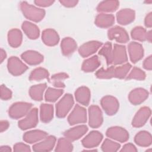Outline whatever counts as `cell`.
<instances>
[{"mask_svg": "<svg viewBox=\"0 0 152 152\" xmlns=\"http://www.w3.org/2000/svg\"><path fill=\"white\" fill-rule=\"evenodd\" d=\"M20 9L26 18L36 23L42 21L46 14L43 9L30 5L26 1L20 3Z\"/></svg>", "mask_w": 152, "mask_h": 152, "instance_id": "6da1fadb", "label": "cell"}, {"mask_svg": "<svg viewBox=\"0 0 152 152\" xmlns=\"http://www.w3.org/2000/svg\"><path fill=\"white\" fill-rule=\"evenodd\" d=\"M74 103L73 97L70 94H65L56 104V115L59 118H65Z\"/></svg>", "mask_w": 152, "mask_h": 152, "instance_id": "7a4b0ae2", "label": "cell"}, {"mask_svg": "<svg viewBox=\"0 0 152 152\" xmlns=\"http://www.w3.org/2000/svg\"><path fill=\"white\" fill-rule=\"evenodd\" d=\"M32 104L27 102H16L13 103L8 110V115L12 119H18L26 116L31 109Z\"/></svg>", "mask_w": 152, "mask_h": 152, "instance_id": "3957f363", "label": "cell"}, {"mask_svg": "<svg viewBox=\"0 0 152 152\" xmlns=\"http://www.w3.org/2000/svg\"><path fill=\"white\" fill-rule=\"evenodd\" d=\"M38 109L36 107L31 109L26 116L18 122L19 128L22 130H27L34 128L38 124Z\"/></svg>", "mask_w": 152, "mask_h": 152, "instance_id": "277c9868", "label": "cell"}, {"mask_svg": "<svg viewBox=\"0 0 152 152\" xmlns=\"http://www.w3.org/2000/svg\"><path fill=\"white\" fill-rule=\"evenodd\" d=\"M87 121L86 109L76 104L71 113L68 116V122L70 125H74L78 124L85 123Z\"/></svg>", "mask_w": 152, "mask_h": 152, "instance_id": "5b68a950", "label": "cell"}, {"mask_svg": "<svg viewBox=\"0 0 152 152\" xmlns=\"http://www.w3.org/2000/svg\"><path fill=\"white\" fill-rule=\"evenodd\" d=\"M100 104L107 115L112 116L117 113L119 103L116 98L112 96H105L100 100Z\"/></svg>", "mask_w": 152, "mask_h": 152, "instance_id": "8992f818", "label": "cell"}, {"mask_svg": "<svg viewBox=\"0 0 152 152\" xmlns=\"http://www.w3.org/2000/svg\"><path fill=\"white\" fill-rule=\"evenodd\" d=\"M103 121V114L98 106L91 105L88 108V125L91 128L100 127Z\"/></svg>", "mask_w": 152, "mask_h": 152, "instance_id": "52a82bcc", "label": "cell"}, {"mask_svg": "<svg viewBox=\"0 0 152 152\" xmlns=\"http://www.w3.org/2000/svg\"><path fill=\"white\" fill-rule=\"evenodd\" d=\"M7 68L9 72L14 76L23 74L28 69V66L16 56H11L8 59Z\"/></svg>", "mask_w": 152, "mask_h": 152, "instance_id": "ba28073f", "label": "cell"}, {"mask_svg": "<svg viewBox=\"0 0 152 152\" xmlns=\"http://www.w3.org/2000/svg\"><path fill=\"white\" fill-rule=\"evenodd\" d=\"M107 36L110 40H115L118 43H127L129 37L127 31L122 27L116 26L107 31Z\"/></svg>", "mask_w": 152, "mask_h": 152, "instance_id": "9c48e42d", "label": "cell"}, {"mask_svg": "<svg viewBox=\"0 0 152 152\" xmlns=\"http://www.w3.org/2000/svg\"><path fill=\"white\" fill-rule=\"evenodd\" d=\"M106 135L107 137L121 142L127 141L129 137L128 132L120 126H112L108 128Z\"/></svg>", "mask_w": 152, "mask_h": 152, "instance_id": "30bf717a", "label": "cell"}, {"mask_svg": "<svg viewBox=\"0 0 152 152\" xmlns=\"http://www.w3.org/2000/svg\"><path fill=\"white\" fill-rule=\"evenodd\" d=\"M128 61L125 46L119 44H114L112 50V65H121Z\"/></svg>", "mask_w": 152, "mask_h": 152, "instance_id": "8fae6325", "label": "cell"}, {"mask_svg": "<svg viewBox=\"0 0 152 152\" xmlns=\"http://www.w3.org/2000/svg\"><path fill=\"white\" fill-rule=\"evenodd\" d=\"M151 115V109L147 106L141 107L135 113L132 121V125L140 128L145 125Z\"/></svg>", "mask_w": 152, "mask_h": 152, "instance_id": "7c38bea8", "label": "cell"}, {"mask_svg": "<svg viewBox=\"0 0 152 152\" xmlns=\"http://www.w3.org/2000/svg\"><path fill=\"white\" fill-rule=\"evenodd\" d=\"M103 138V136L100 132L92 131L82 140L81 142L85 148H92L98 146Z\"/></svg>", "mask_w": 152, "mask_h": 152, "instance_id": "4fadbf2b", "label": "cell"}, {"mask_svg": "<svg viewBox=\"0 0 152 152\" xmlns=\"http://www.w3.org/2000/svg\"><path fill=\"white\" fill-rule=\"evenodd\" d=\"M102 45V43L99 41L92 40L87 42L78 48L79 54L83 58L88 57L96 52Z\"/></svg>", "mask_w": 152, "mask_h": 152, "instance_id": "5bb4252c", "label": "cell"}, {"mask_svg": "<svg viewBox=\"0 0 152 152\" xmlns=\"http://www.w3.org/2000/svg\"><path fill=\"white\" fill-rule=\"evenodd\" d=\"M128 50L131 61L136 63L141 60L144 56V49L142 46L137 42H130L128 46Z\"/></svg>", "mask_w": 152, "mask_h": 152, "instance_id": "9a60e30c", "label": "cell"}, {"mask_svg": "<svg viewBox=\"0 0 152 152\" xmlns=\"http://www.w3.org/2000/svg\"><path fill=\"white\" fill-rule=\"evenodd\" d=\"M56 139L53 135L47 136L43 140L36 142L33 145L34 151H50L53 148Z\"/></svg>", "mask_w": 152, "mask_h": 152, "instance_id": "2e32d148", "label": "cell"}, {"mask_svg": "<svg viewBox=\"0 0 152 152\" xmlns=\"http://www.w3.org/2000/svg\"><path fill=\"white\" fill-rule=\"evenodd\" d=\"M147 90L143 88H136L132 90L128 95L129 102L134 105H138L144 102L148 97Z\"/></svg>", "mask_w": 152, "mask_h": 152, "instance_id": "e0dca14e", "label": "cell"}, {"mask_svg": "<svg viewBox=\"0 0 152 152\" xmlns=\"http://www.w3.org/2000/svg\"><path fill=\"white\" fill-rule=\"evenodd\" d=\"M88 131V128L85 125H81L74 126L64 133V135L65 138L70 140L71 141H74L80 139Z\"/></svg>", "mask_w": 152, "mask_h": 152, "instance_id": "ac0fdd59", "label": "cell"}, {"mask_svg": "<svg viewBox=\"0 0 152 152\" xmlns=\"http://www.w3.org/2000/svg\"><path fill=\"white\" fill-rule=\"evenodd\" d=\"M135 12L130 8H124L116 13L118 23L121 25H128L131 23L135 19Z\"/></svg>", "mask_w": 152, "mask_h": 152, "instance_id": "d6986e66", "label": "cell"}, {"mask_svg": "<svg viewBox=\"0 0 152 152\" xmlns=\"http://www.w3.org/2000/svg\"><path fill=\"white\" fill-rule=\"evenodd\" d=\"M22 59L30 65H36L43 61V56L39 52L34 50H27L21 55Z\"/></svg>", "mask_w": 152, "mask_h": 152, "instance_id": "ffe728a7", "label": "cell"}, {"mask_svg": "<svg viewBox=\"0 0 152 152\" xmlns=\"http://www.w3.org/2000/svg\"><path fill=\"white\" fill-rule=\"evenodd\" d=\"M47 136L48 133L46 132L45 131L39 129H35L29 131L24 133L23 138L25 142L29 144H33L43 140Z\"/></svg>", "mask_w": 152, "mask_h": 152, "instance_id": "44dd1931", "label": "cell"}, {"mask_svg": "<svg viewBox=\"0 0 152 152\" xmlns=\"http://www.w3.org/2000/svg\"><path fill=\"white\" fill-rule=\"evenodd\" d=\"M42 39L46 45L53 46L58 43L59 41V36L55 30L47 28L43 31L42 34Z\"/></svg>", "mask_w": 152, "mask_h": 152, "instance_id": "7402d4cb", "label": "cell"}, {"mask_svg": "<svg viewBox=\"0 0 152 152\" xmlns=\"http://www.w3.org/2000/svg\"><path fill=\"white\" fill-rule=\"evenodd\" d=\"M95 24L100 28H109L115 23V17L112 14L100 13L95 19Z\"/></svg>", "mask_w": 152, "mask_h": 152, "instance_id": "603a6c76", "label": "cell"}, {"mask_svg": "<svg viewBox=\"0 0 152 152\" xmlns=\"http://www.w3.org/2000/svg\"><path fill=\"white\" fill-rule=\"evenodd\" d=\"M91 93L89 88L85 86H81L75 91V98L76 100L84 106L89 104Z\"/></svg>", "mask_w": 152, "mask_h": 152, "instance_id": "cb8c5ba5", "label": "cell"}, {"mask_svg": "<svg viewBox=\"0 0 152 152\" xmlns=\"http://www.w3.org/2000/svg\"><path fill=\"white\" fill-rule=\"evenodd\" d=\"M21 28L26 36L30 39H36L40 36L39 27L31 22L24 21L21 25Z\"/></svg>", "mask_w": 152, "mask_h": 152, "instance_id": "d4e9b609", "label": "cell"}, {"mask_svg": "<svg viewBox=\"0 0 152 152\" xmlns=\"http://www.w3.org/2000/svg\"><path fill=\"white\" fill-rule=\"evenodd\" d=\"M62 53L65 56L72 54L77 48V44L72 38L67 37L64 38L61 43Z\"/></svg>", "mask_w": 152, "mask_h": 152, "instance_id": "484cf974", "label": "cell"}, {"mask_svg": "<svg viewBox=\"0 0 152 152\" xmlns=\"http://www.w3.org/2000/svg\"><path fill=\"white\" fill-rule=\"evenodd\" d=\"M8 42L12 48L20 46L22 43L23 35L21 31L18 28H12L8 33Z\"/></svg>", "mask_w": 152, "mask_h": 152, "instance_id": "4316f807", "label": "cell"}, {"mask_svg": "<svg viewBox=\"0 0 152 152\" xmlns=\"http://www.w3.org/2000/svg\"><path fill=\"white\" fill-rule=\"evenodd\" d=\"M119 7V2L116 0H108L100 2L97 7V11L100 12H112Z\"/></svg>", "mask_w": 152, "mask_h": 152, "instance_id": "83f0119b", "label": "cell"}, {"mask_svg": "<svg viewBox=\"0 0 152 152\" xmlns=\"http://www.w3.org/2000/svg\"><path fill=\"white\" fill-rule=\"evenodd\" d=\"M40 118L42 122L48 123L53 118V106L52 104L42 103L40 106Z\"/></svg>", "mask_w": 152, "mask_h": 152, "instance_id": "f1b7e54d", "label": "cell"}, {"mask_svg": "<svg viewBox=\"0 0 152 152\" xmlns=\"http://www.w3.org/2000/svg\"><path fill=\"white\" fill-rule=\"evenodd\" d=\"M135 142L141 147H148L151 144L152 137L151 134L146 131L138 132L134 137Z\"/></svg>", "mask_w": 152, "mask_h": 152, "instance_id": "f546056e", "label": "cell"}, {"mask_svg": "<svg viewBox=\"0 0 152 152\" xmlns=\"http://www.w3.org/2000/svg\"><path fill=\"white\" fill-rule=\"evenodd\" d=\"M100 65V61L97 55L93 56L83 62L81 69L86 72H90L95 71Z\"/></svg>", "mask_w": 152, "mask_h": 152, "instance_id": "4dcf8cb0", "label": "cell"}, {"mask_svg": "<svg viewBox=\"0 0 152 152\" xmlns=\"http://www.w3.org/2000/svg\"><path fill=\"white\" fill-rule=\"evenodd\" d=\"M46 84H39L31 86L29 89V95L35 101H41L43 99V93L46 88Z\"/></svg>", "mask_w": 152, "mask_h": 152, "instance_id": "1f68e13d", "label": "cell"}, {"mask_svg": "<svg viewBox=\"0 0 152 152\" xmlns=\"http://www.w3.org/2000/svg\"><path fill=\"white\" fill-rule=\"evenodd\" d=\"M49 76V73L45 68L39 67L31 71L29 76L30 81H40L44 79H48Z\"/></svg>", "mask_w": 152, "mask_h": 152, "instance_id": "d6a6232c", "label": "cell"}, {"mask_svg": "<svg viewBox=\"0 0 152 152\" xmlns=\"http://www.w3.org/2000/svg\"><path fill=\"white\" fill-rule=\"evenodd\" d=\"M64 90L62 88L57 89L49 87L45 92V100L49 102H55L62 96Z\"/></svg>", "mask_w": 152, "mask_h": 152, "instance_id": "836d02e7", "label": "cell"}, {"mask_svg": "<svg viewBox=\"0 0 152 152\" xmlns=\"http://www.w3.org/2000/svg\"><path fill=\"white\" fill-rule=\"evenodd\" d=\"M69 78V75L65 72H59L53 74L50 78V81L55 87L63 88L65 87L64 80Z\"/></svg>", "mask_w": 152, "mask_h": 152, "instance_id": "e575fe53", "label": "cell"}, {"mask_svg": "<svg viewBox=\"0 0 152 152\" xmlns=\"http://www.w3.org/2000/svg\"><path fill=\"white\" fill-rule=\"evenodd\" d=\"M73 145L71 141L66 138H60L57 142L55 151L58 152L72 151Z\"/></svg>", "mask_w": 152, "mask_h": 152, "instance_id": "d590c367", "label": "cell"}, {"mask_svg": "<svg viewBox=\"0 0 152 152\" xmlns=\"http://www.w3.org/2000/svg\"><path fill=\"white\" fill-rule=\"evenodd\" d=\"M112 50L113 48L112 43L109 42H107L101 48L99 52L100 55L103 56L106 61L107 65H112Z\"/></svg>", "mask_w": 152, "mask_h": 152, "instance_id": "8d00e7d4", "label": "cell"}, {"mask_svg": "<svg viewBox=\"0 0 152 152\" xmlns=\"http://www.w3.org/2000/svg\"><path fill=\"white\" fill-rule=\"evenodd\" d=\"M115 66L112 65L106 69L101 68L98 69L95 75L97 78L100 79H110L115 78Z\"/></svg>", "mask_w": 152, "mask_h": 152, "instance_id": "74e56055", "label": "cell"}, {"mask_svg": "<svg viewBox=\"0 0 152 152\" xmlns=\"http://www.w3.org/2000/svg\"><path fill=\"white\" fill-rule=\"evenodd\" d=\"M131 65L129 63L124 64L121 66L115 67V78L123 79L126 78L128 72L131 68Z\"/></svg>", "mask_w": 152, "mask_h": 152, "instance_id": "f35d334b", "label": "cell"}, {"mask_svg": "<svg viewBox=\"0 0 152 152\" xmlns=\"http://www.w3.org/2000/svg\"><path fill=\"white\" fill-rule=\"evenodd\" d=\"M146 35L147 31L146 30L141 27V26H137L134 27L131 32V37L138 41L143 42L146 40Z\"/></svg>", "mask_w": 152, "mask_h": 152, "instance_id": "ab89813d", "label": "cell"}, {"mask_svg": "<svg viewBox=\"0 0 152 152\" xmlns=\"http://www.w3.org/2000/svg\"><path fill=\"white\" fill-rule=\"evenodd\" d=\"M120 147L119 143L108 138L104 140L101 146L102 151L104 152H115L118 151Z\"/></svg>", "mask_w": 152, "mask_h": 152, "instance_id": "60d3db41", "label": "cell"}, {"mask_svg": "<svg viewBox=\"0 0 152 152\" xmlns=\"http://www.w3.org/2000/svg\"><path fill=\"white\" fill-rule=\"evenodd\" d=\"M146 77V74L144 71L137 67H134L131 71L126 77V80H144Z\"/></svg>", "mask_w": 152, "mask_h": 152, "instance_id": "b9f144b4", "label": "cell"}, {"mask_svg": "<svg viewBox=\"0 0 152 152\" xmlns=\"http://www.w3.org/2000/svg\"><path fill=\"white\" fill-rule=\"evenodd\" d=\"M12 97L11 91L5 86L2 84L1 86V99L3 100H7Z\"/></svg>", "mask_w": 152, "mask_h": 152, "instance_id": "7bdbcfd3", "label": "cell"}, {"mask_svg": "<svg viewBox=\"0 0 152 152\" xmlns=\"http://www.w3.org/2000/svg\"><path fill=\"white\" fill-rule=\"evenodd\" d=\"M13 150L15 152H19V151H27L30 152L31 151L30 147L24 143L22 142H18L16 143L13 147Z\"/></svg>", "mask_w": 152, "mask_h": 152, "instance_id": "ee69618b", "label": "cell"}, {"mask_svg": "<svg viewBox=\"0 0 152 152\" xmlns=\"http://www.w3.org/2000/svg\"><path fill=\"white\" fill-rule=\"evenodd\" d=\"M54 1L52 0H36L34 1V4L40 7H47L52 5L54 3Z\"/></svg>", "mask_w": 152, "mask_h": 152, "instance_id": "f6af8a7d", "label": "cell"}, {"mask_svg": "<svg viewBox=\"0 0 152 152\" xmlns=\"http://www.w3.org/2000/svg\"><path fill=\"white\" fill-rule=\"evenodd\" d=\"M138 150L135 147V146L132 143H127L125 144L123 147L121 148L120 151H125V152H137Z\"/></svg>", "mask_w": 152, "mask_h": 152, "instance_id": "bcb514c9", "label": "cell"}, {"mask_svg": "<svg viewBox=\"0 0 152 152\" xmlns=\"http://www.w3.org/2000/svg\"><path fill=\"white\" fill-rule=\"evenodd\" d=\"M59 2L66 7H74L76 6L78 2L77 0H60Z\"/></svg>", "mask_w": 152, "mask_h": 152, "instance_id": "7dc6e473", "label": "cell"}, {"mask_svg": "<svg viewBox=\"0 0 152 152\" xmlns=\"http://www.w3.org/2000/svg\"><path fill=\"white\" fill-rule=\"evenodd\" d=\"M152 58L151 55H150L147 58L145 59V60L143 62L142 66L143 68L147 70H151L152 69Z\"/></svg>", "mask_w": 152, "mask_h": 152, "instance_id": "c3c4849f", "label": "cell"}, {"mask_svg": "<svg viewBox=\"0 0 152 152\" xmlns=\"http://www.w3.org/2000/svg\"><path fill=\"white\" fill-rule=\"evenodd\" d=\"M144 24L147 27L151 28L152 27V13H148L144 20Z\"/></svg>", "mask_w": 152, "mask_h": 152, "instance_id": "681fc988", "label": "cell"}, {"mask_svg": "<svg viewBox=\"0 0 152 152\" xmlns=\"http://www.w3.org/2000/svg\"><path fill=\"white\" fill-rule=\"evenodd\" d=\"M10 126L9 122L6 120H2L0 122V129L1 132H3L4 131H6Z\"/></svg>", "mask_w": 152, "mask_h": 152, "instance_id": "f907efd6", "label": "cell"}, {"mask_svg": "<svg viewBox=\"0 0 152 152\" xmlns=\"http://www.w3.org/2000/svg\"><path fill=\"white\" fill-rule=\"evenodd\" d=\"M6 57H7L6 52L3 49H1V57H0L1 63H2L4 61V60L6 58Z\"/></svg>", "mask_w": 152, "mask_h": 152, "instance_id": "816d5d0a", "label": "cell"}, {"mask_svg": "<svg viewBox=\"0 0 152 152\" xmlns=\"http://www.w3.org/2000/svg\"><path fill=\"white\" fill-rule=\"evenodd\" d=\"M1 151H11L12 150L10 146L8 145H2L0 147Z\"/></svg>", "mask_w": 152, "mask_h": 152, "instance_id": "f5cc1de1", "label": "cell"}, {"mask_svg": "<svg viewBox=\"0 0 152 152\" xmlns=\"http://www.w3.org/2000/svg\"><path fill=\"white\" fill-rule=\"evenodd\" d=\"M151 40H152V33H151V31L150 30L148 31L147 32V35H146V40L148 41L150 43L151 42Z\"/></svg>", "mask_w": 152, "mask_h": 152, "instance_id": "db71d44e", "label": "cell"}]
</instances>
